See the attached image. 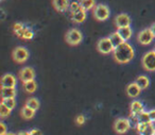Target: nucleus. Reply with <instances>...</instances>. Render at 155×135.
<instances>
[{"instance_id": "nucleus-1", "label": "nucleus", "mask_w": 155, "mask_h": 135, "mask_svg": "<svg viewBox=\"0 0 155 135\" xmlns=\"http://www.w3.org/2000/svg\"><path fill=\"white\" fill-rule=\"evenodd\" d=\"M134 56H135L134 48L127 42H124L121 45H119L113 51L114 60L119 64H127V63L131 62Z\"/></svg>"}, {"instance_id": "nucleus-2", "label": "nucleus", "mask_w": 155, "mask_h": 135, "mask_svg": "<svg viewBox=\"0 0 155 135\" xmlns=\"http://www.w3.org/2000/svg\"><path fill=\"white\" fill-rule=\"evenodd\" d=\"M65 41L70 46H77L83 41V34L79 29L72 28L67 31L65 35Z\"/></svg>"}, {"instance_id": "nucleus-3", "label": "nucleus", "mask_w": 155, "mask_h": 135, "mask_svg": "<svg viewBox=\"0 0 155 135\" xmlns=\"http://www.w3.org/2000/svg\"><path fill=\"white\" fill-rule=\"evenodd\" d=\"M29 56H30V53H29L28 49L22 47V46L16 47L15 49L13 50V52H12V58H13V60L15 61L16 63H19V64L26 62L29 59Z\"/></svg>"}, {"instance_id": "nucleus-4", "label": "nucleus", "mask_w": 155, "mask_h": 135, "mask_svg": "<svg viewBox=\"0 0 155 135\" xmlns=\"http://www.w3.org/2000/svg\"><path fill=\"white\" fill-rule=\"evenodd\" d=\"M110 11L108 9L107 5H98L95 7L94 9V16L97 20L99 22H104V20L108 19L110 17Z\"/></svg>"}, {"instance_id": "nucleus-5", "label": "nucleus", "mask_w": 155, "mask_h": 135, "mask_svg": "<svg viewBox=\"0 0 155 135\" xmlns=\"http://www.w3.org/2000/svg\"><path fill=\"white\" fill-rule=\"evenodd\" d=\"M115 49L114 45L110 42V37H103V39H99L97 44V50L102 54H110Z\"/></svg>"}, {"instance_id": "nucleus-6", "label": "nucleus", "mask_w": 155, "mask_h": 135, "mask_svg": "<svg viewBox=\"0 0 155 135\" xmlns=\"http://www.w3.org/2000/svg\"><path fill=\"white\" fill-rule=\"evenodd\" d=\"M141 64L146 70L148 71H155V52L148 51L142 56Z\"/></svg>"}, {"instance_id": "nucleus-7", "label": "nucleus", "mask_w": 155, "mask_h": 135, "mask_svg": "<svg viewBox=\"0 0 155 135\" xmlns=\"http://www.w3.org/2000/svg\"><path fill=\"white\" fill-rule=\"evenodd\" d=\"M131 128V121L127 118H118L114 122V130L118 134H124Z\"/></svg>"}, {"instance_id": "nucleus-8", "label": "nucleus", "mask_w": 155, "mask_h": 135, "mask_svg": "<svg viewBox=\"0 0 155 135\" xmlns=\"http://www.w3.org/2000/svg\"><path fill=\"white\" fill-rule=\"evenodd\" d=\"M155 39L154 34L151 31V29H143L141 30L137 35V41L138 43H140L141 45H150L153 42V39Z\"/></svg>"}, {"instance_id": "nucleus-9", "label": "nucleus", "mask_w": 155, "mask_h": 135, "mask_svg": "<svg viewBox=\"0 0 155 135\" xmlns=\"http://www.w3.org/2000/svg\"><path fill=\"white\" fill-rule=\"evenodd\" d=\"M18 77H19L20 81L22 83H26V82L32 81V80L35 79V71L31 67H24V68L19 70Z\"/></svg>"}, {"instance_id": "nucleus-10", "label": "nucleus", "mask_w": 155, "mask_h": 135, "mask_svg": "<svg viewBox=\"0 0 155 135\" xmlns=\"http://www.w3.org/2000/svg\"><path fill=\"white\" fill-rule=\"evenodd\" d=\"M131 22H132L131 17L125 13L119 14L115 18V26L117 27V29L123 28V27H130L131 26Z\"/></svg>"}, {"instance_id": "nucleus-11", "label": "nucleus", "mask_w": 155, "mask_h": 135, "mask_svg": "<svg viewBox=\"0 0 155 135\" xmlns=\"http://www.w3.org/2000/svg\"><path fill=\"white\" fill-rule=\"evenodd\" d=\"M52 5L58 12H66L69 9L70 2L69 0H52Z\"/></svg>"}, {"instance_id": "nucleus-12", "label": "nucleus", "mask_w": 155, "mask_h": 135, "mask_svg": "<svg viewBox=\"0 0 155 135\" xmlns=\"http://www.w3.org/2000/svg\"><path fill=\"white\" fill-rule=\"evenodd\" d=\"M16 78L12 73H5L1 78V87H15Z\"/></svg>"}, {"instance_id": "nucleus-13", "label": "nucleus", "mask_w": 155, "mask_h": 135, "mask_svg": "<svg viewBox=\"0 0 155 135\" xmlns=\"http://www.w3.org/2000/svg\"><path fill=\"white\" fill-rule=\"evenodd\" d=\"M140 92H141V88L138 86V84L136 82H133V83L129 84L127 87V94L129 97L131 98H136L140 95Z\"/></svg>"}, {"instance_id": "nucleus-14", "label": "nucleus", "mask_w": 155, "mask_h": 135, "mask_svg": "<svg viewBox=\"0 0 155 135\" xmlns=\"http://www.w3.org/2000/svg\"><path fill=\"white\" fill-rule=\"evenodd\" d=\"M144 111V105L142 104L140 101L135 100L130 104V112H131V115H139L140 113Z\"/></svg>"}, {"instance_id": "nucleus-15", "label": "nucleus", "mask_w": 155, "mask_h": 135, "mask_svg": "<svg viewBox=\"0 0 155 135\" xmlns=\"http://www.w3.org/2000/svg\"><path fill=\"white\" fill-rule=\"evenodd\" d=\"M85 19H86V11L82 8L74 14H71V20L75 24H82L85 22Z\"/></svg>"}, {"instance_id": "nucleus-16", "label": "nucleus", "mask_w": 155, "mask_h": 135, "mask_svg": "<svg viewBox=\"0 0 155 135\" xmlns=\"http://www.w3.org/2000/svg\"><path fill=\"white\" fill-rule=\"evenodd\" d=\"M117 32L120 34V36L122 37V39L124 42H127L133 35V30L131 27H123V28H118Z\"/></svg>"}, {"instance_id": "nucleus-17", "label": "nucleus", "mask_w": 155, "mask_h": 135, "mask_svg": "<svg viewBox=\"0 0 155 135\" xmlns=\"http://www.w3.org/2000/svg\"><path fill=\"white\" fill-rule=\"evenodd\" d=\"M17 90L15 87H1V97L5 98H15Z\"/></svg>"}, {"instance_id": "nucleus-18", "label": "nucleus", "mask_w": 155, "mask_h": 135, "mask_svg": "<svg viewBox=\"0 0 155 135\" xmlns=\"http://www.w3.org/2000/svg\"><path fill=\"white\" fill-rule=\"evenodd\" d=\"M35 112H36V111H34V110L30 109L29 106L25 105V106L22 107L21 110H20V116H21L24 119L30 120V119H32V118L34 117Z\"/></svg>"}, {"instance_id": "nucleus-19", "label": "nucleus", "mask_w": 155, "mask_h": 135, "mask_svg": "<svg viewBox=\"0 0 155 135\" xmlns=\"http://www.w3.org/2000/svg\"><path fill=\"white\" fill-rule=\"evenodd\" d=\"M135 82L138 84V86L141 88V90L148 88L149 85H150V79H149L147 76H139V77L136 79Z\"/></svg>"}, {"instance_id": "nucleus-20", "label": "nucleus", "mask_w": 155, "mask_h": 135, "mask_svg": "<svg viewBox=\"0 0 155 135\" xmlns=\"http://www.w3.org/2000/svg\"><path fill=\"white\" fill-rule=\"evenodd\" d=\"M24 89H25V92L28 93V94H33V93L37 89V83L35 82V80H32V81L24 83Z\"/></svg>"}, {"instance_id": "nucleus-21", "label": "nucleus", "mask_w": 155, "mask_h": 135, "mask_svg": "<svg viewBox=\"0 0 155 135\" xmlns=\"http://www.w3.org/2000/svg\"><path fill=\"white\" fill-rule=\"evenodd\" d=\"M110 42L113 43V45H114L115 48L118 47V46L121 45L122 43H124V41H123L122 37L120 36V34H119L118 32H114L113 34H110Z\"/></svg>"}, {"instance_id": "nucleus-22", "label": "nucleus", "mask_w": 155, "mask_h": 135, "mask_svg": "<svg viewBox=\"0 0 155 135\" xmlns=\"http://www.w3.org/2000/svg\"><path fill=\"white\" fill-rule=\"evenodd\" d=\"M81 7L85 11H89L91 9H95L96 7V0H81Z\"/></svg>"}, {"instance_id": "nucleus-23", "label": "nucleus", "mask_w": 155, "mask_h": 135, "mask_svg": "<svg viewBox=\"0 0 155 135\" xmlns=\"http://www.w3.org/2000/svg\"><path fill=\"white\" fill-rule=\"evenodd\" d=\"M26 105L30 107V109L34 110V111H37V110L39 109V105H41V104H39L38 99L32 97V98H29L28 100L26 101Z\"/></svg>"}, {"instance_id": "nucleus-24", "label": "nucleus", "mask_w": 155, "mask_h": 135, "mask_svg": "<svg viewBox=\"0 0 155 135\" xmlns=\"http://www.w3.org/2000/svg\"><path fill=\"white\" fill-rule=\"evenodd\" d=\"M34 37V32L33 30H31L29 27H25L24 31H22V35L20 39H32Z\"/></svg>"}, {"instance_id": "nucleus-25", "label": "nucleus", "mask_w": 155, "mask_h": 135, "mask_svg": "<svg viewBox=\"0 0 155 135\" xmlns=\"http://www.w3.org/2000/svg\"><path fill=\"white\" fill-rule=\"evenodd\" d=\"M2 104H5L7 107H9L10 110H14L16 106V101H15V98H5L2 99Z\"/></svg>"}, {"instance_id": "nucleus-26", "label": "nucleus", "mask_w": 155, "mask_h": 135, "mask_svg": "<svg viewBox=\"0 0 155 135\" xmlns=\"http://www.w3.org/2000/svg\"><path fill=\"white\" fill-rule=\"evenodd\" d=\"M137 119H138V122H152L151 121V118H150V115H149V112H146L143 111L142 113H140L139 115H137Z\"/></svg>"}, {"instance_id": "nucleus-27", "label": "nucleus", "mask_w": 155, "mask_h": 135, "mask_svg": "<svg viewBox=\"0 0 155 135\" xmlns=\"http://www.w3.org/2000/svg\"><path fill=\"white\" fill-rule=\"evenodd\" d=\"M24 29H25V26H24V24H21V22H16V24H14V26H13L14 33H15L18 37H21Z\"/></svg>"}, {"instance_id": "nucleus-28", "label": "nucleus", "mask_w": 155, "mask_h": 135, "mask_svg": "<svg viewBox=\"0 0 155 135\" xmlns=\"http://www.w3.org/2000/svg\"><path fill=\"white\" fill-rule=\"evenodd\" d=\"M11 114V110L9 109V107H7L5 104H0V117L2 118H5V117H8V116Z\"/></svg>"}, {"instance_id": "nucleus-29", "label": "nucleus", "mask_w": 155, "mask_h": 135, "mask_svg": "<svg viewBox=\"0 0 155 135\" xmlns=\"http://www.w3.org/2000/svg\"><path fill=\"white\" fill-rule=\"evenodd\" d=\"M150 123H151V122H149V123H147V122H138V123L136 124V130H137L138 134L141 135L142 133L144 132V130L148 128V126Z\"/></svg>"}, {"instance_id": "nucleus-30", "label": "nucleus", "mask_w": 155, "mask_h": 135, "mask_svg": "<svg viewBox=\"0 0 155 135\" xmlns=\"http://www.w3.org/2000/svg\"><path fill=\"white\" fill-rule=\"evenodd\" d=\"M81 3L79 2H71L70 5H69V11H70V14H74L75 12H78L79 10L81 9Z\"/></svg>"}, {"instance_id": "nucleus-31", "label": "nucleus", "mask_w": 155, "mask_h": 135, "mask_svg": "<svg viewBox=\"0 0 155 135\" xmlns=\"http://www.w3.org/2000/svg\"><path fill=\"white\" fill-rule=\"evenodd\" d=\"M85 116L84 115H78L77 117H75V123L78 124V126H83V124L85 123Z\"/></svg>"}, {"instance_id": "nucleus-32", "label": "nucleus", "mask_w": 155, "mask_h": 135, "mask_svg": "<svg viewBox=\"0 0 155 135\" xmlns=\"http://www.w3.org/2000/svg\"><path fill=\"white\" fill-rule=\"evenodd\" d=\"M8 133V129H7V126H5L3 122L0 123V135H5Z\"/></svg>"}, {"instance_id": "nucleus-33", "label": "nucleus", "mask_w": 155, "mask_h": 135, "mask_svg": "<svg viewBox=\"0 0 155 135\" xmlns=\"http://www.w3.org/2000/svg\"><path fill=\"white\" fill-rule=\"evenodd\" d=\"M30 135H43V133L38 129H33V130L30 131Z\"/></svg>"}, {"instance_id": "nucleus-34", "label": "nucleus", "mask_w": 155, "mask_h": 135, "mask_svg": "<svg viewBox=\"0 0 155 135\" xmlns=\"http://www.w3.org/2000/svg\"><path fill=\"white\" fill-rule=\"evenodd\" d=\"M149 115H150L151 121L155 122V110H151V111L149 112Z\"/></svg>"}, {"instance_id": "nucleus-35", "label": "nucleus", "mask_w": 155, "mask_h": 135, "mask_svg": "<svg viewBox=\"0 0 155 135\" xmlns=\"http://www.w3.org/2000/svg\"><path fill=\"white\" fill-rule=\"evenodd\" d=\"M17 135H30V131H21V132H19Z\"/></svg>"}, {"instance_id": "nucleus-36", "label": "nucleus", "mask_w": 155, "mask_h": 135, "mask_svg": "<svg viewBox=\"0 0 155 135\" xmlns=\"http://www.w3.org/2000/svg\"><path fill=\"white\" fill-rule=\"evenodd\" d=\"M150 29H151V31L153 32V34H154V36H155V22L152 25V26L150 27Z\"/></svg>"}, {"instance_id": "nucleus-37", "label": "nucleus", "mask_w": 155, "mask_h": 135, "mask_svg": "<svg viewBox=\"0 0 155 135\" xmlns=\"http://www.w3.org/2000/svg\"><path fill=\"white\" fill-rule=\"evenodd\" d=\"M5 135H17V134H15V133H12V132H8Z\"/></svg>"}, {"instance_id": "nucleus-38", "label": "nucleus", "mask_w": 155, "mask_h": 135, "mask_svg": "<svg viewBox=\"0 0 155 135\" xmlns=\"http://www.w3.org/2000/svg\"><path fill=\"white\" fill-rule=\"evenodd\" d=\"M153 51H154V52H155V47H154V49H153Z\"/></svg>"}, {"instance_id": "nucleus-39", "label": "nucleus", "mask_w": 155, "mask_h": 135, "mask_svg": "<svg viewBox=\"0 0 155 135\" xmlns=\"http://www.w3.org/2000/svg\"><path fill=\"white\" fill-rule=\"evenodd\" d=\"M153 135H155V132H154V133H153Z\"/></svg>"}, {"instance_id": "nucleus-40", "label": "nucleus", "mask_w": 155, "mask_h": 135, "mask_svg": "<svg viewBox=\"0 0 155 135\" xmlns=\"http://www.w3.org/2000/svg\"><path fill=\"white\" fill-rule=\"evenodd\" d=\"M1 1H2V0H1Z\"/></svg>"}]
</instances>
